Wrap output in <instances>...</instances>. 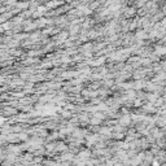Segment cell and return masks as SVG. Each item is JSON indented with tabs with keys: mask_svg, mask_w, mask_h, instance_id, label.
I'll use <instances>...</instances> for the list:
<instances>
[{
	"mask_svg": "<svg viewBox=\"0 0 166 166\" xmlns=\"http://www.w3.org/2000/svg\"><path fill=\"white\" fill-rule=\"evenodd\" d=\"M99 139H100V136L97 134H88L86 136V143L87 146H95L99 142Z\"/></svg>",
	"mask_w": 166,
	"mask_h": 166,
	"instance_id": "1",
	"label": "cell"
},
{
	"mask_svg": "<svg viewBox=\"0 0 166 166\" xmlns=\"http://www.w3.org/2000/svg\"><path fill=\"white\" fill-rule=\"evenodd\" d=\"M131 121H132L131 114H123L122 117H119L118 123L119 125H122V126H130L131 125Z\"/></svg>",
	"mask_w": 166,
	"mask_h": 166,
	"instance_id": "2",
	"label": "cell"
},
{
	"mask_svg": "<svg viewBox=\"0 0 166 166\" xmlns=\"http://www.w3.org/2000/svg\"><path fill=\"white\" fill-rule=\"evenodd\" d=\"M60 161H62V162L74 161V153L73 152H64L61 156H60Z\"/></svg>",
	"mask_w": 166,
	"mask_h": 166,
	"instance_id": "3",
	"label": "cell"
},
{
	"mask_svg": "<svg viewBox=\"0 0 166 166\" xmlns=\"http://www.w3.org/2000/svg\"><path fill=\"white\" fill-rule=\"evenodd\" d=\"M92 156V153H91L88 149H84V151H79L78 152V158L82 161H88Z\"/></svg>",
	"mask_w": 166,
	"mask_h": 166,
	"instance_id": "4",
	"label": "cell"
},
{
	"mask_svg": "<svg viewBox=\"0 0 166 166\" xmlns=\"http://www.w3.org/2000/svg\"><path fill=\"white\" fill-rule=\"evenodd\" d=\"M37 27H38L37 22H31V20L25 21V22H23V29H25V31H30V30H33V29H37Z\"/></svg>",
	"mask_w": 166,
	"mask_h": 166,
	"instance_id": "5",
	"label": "cell"
},
{
	"mask_svg": "<svg viewBox=\"0 0 166 166\" xmlns=\"http://www.w3.org/2000/svg\"><path fill=\"white\" fill-rule=\"evenodd\" d=\"M135 38L137 40H144V39H147V38H149V34H148L146 30H137L135 34Z\"/></svg>",
	"mask_w": 166,
	"mask_h": 166,
	"instance_id": "6",
	"label": "cell"
},
{
	"mask_svg": "<svg viewBox=\"0 0 166 166\" xmlns=\"http://www.w3.org/2000/svg\"><path fill=\"white\" fill-rule=\"evenodd\" d=\"M158 99H160V95H158L157 92H149V94H147V100L149 101V103H152V104L156 103Z\"/></svg>",
	"mask_w": 166,
	"mask_h": 166,
	"instance_id": "7",
	"label": "cell"
},
{
	"mask_svg": "<svg viewBox=\"0 0 166 166\" xmlns=\"http://www.w3.org/2000/svg\"><path fill=\"white\" fill-rule=\"evenodd\" d=\"M146 86H147V82H144V80H142V79H137V80L134 82V90H136V91H140Z\"/></svg>",
	"mask_w": 166,
	"mask_h": 166,
	"instance_id": "8",
	"label": "cell"
},
{
	"mask_svg": "<svg viewBox=\"0 0 166 166\" xmlns=\"http://www.w3.org/2000/svg\"><path fill=\"white\" fill-rule=\"evenodd\" d=\"M154 53L157 56H166V45H156Z\"/></svg>",
	"mask_w": 166,
	"mask_h": 166,
	"instance_id": "9",
	"label": "cell"
},
{
	"mask_svg": "<svg viewBox=\"0 0 166 166\" xmlns=\"http://www.w3.org/2000/svg\"><path fill=\"white\" fill-rule=\"evenodd\" d=\"M68 151V146H66L65 143H61L59 142L57 146H56V152H60V153H64V152Z\"/></svg>",
	"mask_w": 166,
	"mask_h": 166,
	"instance_id": "10",
	"label": "cell"
},
{
	"mask_svg": "<svg viewBox=\"0 0 166 166\" xmlns=\"http://www.w3.org/2000/svg\"><path fill=\"white\" fill-rule=\"evenodd\" d=\"M60 4H62V0H52V1L47 3V8H55Z\"/></svg>",
	"mask_w": 166,
	"mask_h": 166,
	"instance_id": "11",
	"label": "cell"
},
{
	"mask_svg": "<svg viewBox=\"0 0 166 166\" xmlns=\"http://www.w3.org/2000/svg\"><path fill=\"white\" fill-rule=\"evenodd\" d=\"M56 146H57V143H56V142H52V143L45 144V151H47V152L56 151Z\"/></svg>",
	"mask_w": 166,
	"mask_h": 166,
	"instance_id": "12",
	"label": "cell"
},
{
	"mask_svg": "<svg viewBox=\"0 0 166 166\" xmlns=\"http://www.w3.org/2000/svg\"><path fill=\"white\" fill-rule=\"evenodd\" d=\"M104 61H105V59L104 57H100V59H97V60H95V61H92L90 65L91 66H100V65H103V64H104Z\"/></svg>",
	"mask_w": 166,
	"mask_h": 166,
	"instance_id": "13",
	"label": "cell"
},
{
	"mask_svg": "<svg viewBox=\"0 0 166 166\" xmlns=\"http://www.w3.org/2000/svg\"><path fill=\"white\" fill-rule=\"evenodd\" d=\"M121 87L125 90H134V82H126V83H121Z\"/></svg>",
	"mask_w": 166,
	"mask_h": 166,
	"instance_id": "14",
	"label": "cell"
},
{
	"mask_svg": "<svg viewBox=\"0 0 166 166\" xmlns=\"http://www.w3.org/2000/svg\"><path fill=\"white\" fill-rule=\"evenodd\" d=\"M16 5H17V8H18V9L22 10V9H26L27 7L30 5V3H27V1H23V3H17Z\"/></svg>",
	"mask_w": 166,
	"mask_h": 166,
	"instance_id": "15",
	"label": "cell"
},
{
	"mask_svg": "<svg viewBox=\"0 0 166 166\" xmlns=\"http://www.w3.org/2000/svg\"><path fill=\"white\" fill-rule=\"evenodd\" d=\"M112 137H114L116 140H122L125 137V132H116V134H113Z\"/></svg>",
	"mask_w": 166,
	"mask_h": 166,
	"instance_id": "16",
	"label": "cell"
},
{
	"mask_svg": "<svg viewBox=\"0 0 166 166\" xmlns=\"http://www.w3.org/2000/svg\"><path fill=\"white\" fill-rule=\"evenodd\" d=\"M13 27V23L12 22H3V26H1V29L3 30H10Z\"/></svg>",
	"mask_w": 166,
	"mask_h": 166,
	"instance_id": "17",
	"label": "cell"
},
{
	"mask_svg": "<svg viewBox=\"0 0 166 166\" xmlns=\"http://www.w3.org/2000/svg\"><path fill=\"white\" fill-rule=\"evenodd\" d=\"M132 15H135V9H134V8H127L125 10V16L126 17H131Z\"/></svg>",
	"mask_w": 166,
	"mask_h": 166,
	"instance_id": "18",
	"label": "cell"
},
{
	"mask_svg": "<svg viewBox=\"0 0 166 166\" xmlns=\"http://www.w3.org/2000/svg\"><path fill=\"white\" fill-rule=\"evenodd\" d=\"M100 122H101V119L97 118V117H94V118L90 119V123H91V125H94V126H97Z\"/></svg>",
	"mask_w": 166,
	"mask_h": 166,
	"instance_id": "19",
	"label": "cell"
},
{
	"mask_svg": "<svg viewBox=\"0 0 166 166\" xmlns=\"http://www.w3.org/2000/svg\"><path fill=\"white\" fill-rule=\"evenodd\" d=\"M66 38H68V33H61V34H59V37H57V39L59 42H65L66 40Z\"/></svg>",
	"mask_w": 166,
	"mask_h": 166,
	"instance_id": "20",
	"label": "cell"
},
{
	"mask_svg": "<svg viewBox=\"0 0 166 166\" xmlns=\"http://www.w3.org/2000/svg\"><path fill=\"white\" fill-rule=\"evenodd\" d=\"M134 107H135V108H139V107H142V99L136 97L135 100H134Z\"/></svg>",
	"mask_w": 166,
	"mask_h": 166,
	"instance_id": "21",
	"label": "cell"
},
{
	"mask_svg": "<svg viewBox=\"0 0 166 166\" xmlns=\"http://www.w3.org/2000/svg\"><path fill=\"white\" fill-rule=\"evenodd\" d=\"M18 137H20V140H27L29 139L26 132H18Z\"/></svg>",
	"mask_w": 166,
	"mask_h": 166,
	"instance_id": "22",
	"label": "cell"
},
{
	"mask_svg": "<svg viewBox=\"0 0 166 166\" xmlns=\"http://www.w3.org/2000/svg\"><path fill=\"white\" fill-rule=\"evenodd\" d=\"M78 30H79V26H75V25H74V26L72 25V27H70V33L72 34H77L78 33Z\"/></svg>",
	"mask_w": 166,
	"mask_h": 166,
	"instance_id": "23",
	"label": "cell"
},
{
	"mask_svg": "<svg viewBox=\"0 0 166 166\" xmlns=\"http://www.w3.org/2000/svg\"><path fill=\"white\" fill-rule=\"evenodd\" d=\"M107 109H108V107H107V104H104V103L97 105V110H107Z\"/></svg>",
	"mask_w": 166,
	"mask_h": 166,
	"instance_id": "24",
	"label": "cell"
},
{
	"mask_svg": "<svg viewBox=\"0 0 166 166\" xmlns=\"http://www.w3.org/2000/svg\"><path fill=\"white\" fill-rule=\"evenodd\" d=\"M94 117H97V118H100V119H104L105 118V114H103V113H99V112H96L94 114Z\"/></svg>",
	"mask_w": 166,
	"mask_h": 166,
	"instance_id": "25",
	"label": "cell"
},
{
	"mask_svg": "<svg viewBox=\"0 0 166 166\" xmlns=\"http://www.w3.org/2000/svg\"><path fill=\"white\" fill-rule=\"evenodd\" d=\"M152 166H161V162L157 160V158H154L153 161H152V164H151Z\"/></svg>",
	"mask_w": 166,
	"mask_h": 166,
	"instance_id": "26",
	"label": "cell"
},
{
	"mask_svg": "<svg viewBox=\"0 0 166 166\" xmlns=\"http://www.w3.org/2000/svg\"><path fill=\"white\" fill-rule=\"evenodd\" d=\"M70 116H72V113L70 112H62V117L64 118H69Z\"/></svg>",
	"mask_w": 166,
	"mask_h": 166,
	"instance_id": "27",
	"label": "cell"
},
{
	"mask_svg": "<svg viewBox=\"0 0 166 166\" xmlns=\"http://www.w3.org/2000/svg\"><path fill=\"white\" fill-rule=\"evenodd\" d=\"M161 70H162V72H165V73H166V61L161 62Z\"/></svg>",
	"mask_w": 166,
	"mask_h": 166,
	"instance_id": "28",
	"label": "cell"
},
{
	"mask_svg": "<svg viewBox=\"0 0 166 166\" xmlns=\"http://www.w3.org/2000/svg\"><path fill=\"white\" fill-rule=\"evenodd\" d=\"M7 4H8V5H10V4H17V3H16V0H7Z\"/></svg>",
	"mask_w": 166,
	"mask_h": 166,
	"instance_id": "29",
	"label": "cell"
},
{
	"mask_svg": "<svg viewBox=\"0 0 166 166\" xmlns=\"http://www.w3.org/2000/svg\"><path fill=\"white\" fill-rule=\"evenodd\" d=\"M97 5H99V3H92V4L90 5V8L91 9H95V8H97Z\"/></svg>",
	"mask_w": 166,
	"mask_h": 166,
	"instance_id": "30",
	"label": "cell"
},
{
	"mask_svg": "<svg viewBox=\"0 0 166 166\" xmlns=\"http://www.w3.org/2000/svg\"><path fill=\"white\" fill-rule=\"evenodd\" d=\"M114 166H127V164H123V162H116Z\"/></svg>",
	"mask_w": 166,
	"mask_h": 166,
	"instance_id": "31",
	"label": "cell"
},
{
	"mask_svg": "<svg viewBox=\"0 0 166 166\" xmlns=\"http://www.w3.org/2000/svg\"><path fill=\"white\" fill-rule=\"evenodd\" d=\"M112 83H113V82H112V80H107V82H105V86H108V87H110V86H112Z\"/></svg>",
	"mask_w": 166,
	"mask_h": 166,
	"instance_id": "32",
	"label": "cell"
},
{
	"mask_svg": "<svg viewBox=\"0 0 166 166\" xmlns=\"http://www.w3.org/2000/svg\"><path fill=\"white\" fill-rule=\"evenodd\" d=\"M162 42H164V45H166V37L162 38Z\"/></svg>",
	"mask_w": 166,
	"mask_h": 166,
	"instance_id": "33",
	"label": "cell"
},
{
	"mask_svg": "<svg viewBox=\"0 0 166 166\" xmlns=\"http://www.w3.org/2000/svg\"><path fill=\"white\" fill-rule=\"evenodd\" d=\"M15 166H23V165H20V164H18V165H15Z\"/></svg>",
	"mask_w": 166,
	"mask_h": 166,
	"instance_id": "34",
	"label": "cell"
},
{
	"mask_svg": "<svg viewBox=\"0 0 166 166\" xmlns=\"http://www.w3.org/2000/svg\"><path fill=\"white\" fill-rule=\"evenodd\" d=\"M161 166H166V164H162V165H161Z\"/></svg>",
	"mask_w": 166,
	"mask_h": 166,
	"instance_id": "35",
	"label": "cell"
},
{
	"mask_svg": "<svg viewBox=\"0 0 166 166\" xmlns=\"http://www.w3.org/2000/svg\"><path fill=\"white\" fill-rule=\"evenodd\" d=\"M68 1H73V0H68Z\"/></svg>",
	"mask_w": 166,
	"mask_h": 166,
	"instance_id": "36",
	"label": "cell"
}]
</instances>
